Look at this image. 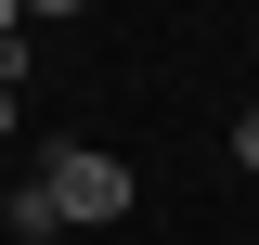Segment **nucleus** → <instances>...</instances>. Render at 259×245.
Instances as JSON below:
<instances>
[{
  "mask_svg": "<svg viewBox=\"0 0 259 245\" xmlns=\"http://www.w3.org/2000/svg\"><path fill=\"white\" fill-rule=\"evenodd\" d=\"M39 181H52V219H78V232H104V219H130V194H143V181L117 168V155H91V142H65L52 168H39Z\"/></svg>",
  "mask_w": 259,
  "mask_h": 245,
  "instance_id": "1",
  "label": "nucleus"
},
{
  "mask_svg": "<svg viewBox=\"0 0 259 245\" xmlns=\"http://www.w3.org/2000/svg\"><path fill=\"white\" fill-rule=\"evenodd\" d=\"M0 219H13L26 245H39V232H65V219H52V181H13V207H0Z\"/></svg>",
  "mask_w": 259,
  "mask_h": 245,
  "instance_id": "2",
  "label": "nucleus"
},
{
  "mask_svg": "<svg viewBox=\"0 0 259 245\" xmlns=\"http://www.w3.org/2000/svg\"><path fill=\"white\" fill-rule=\"evenodd\" d=\"M0 78L26 91V13H13V0H0Z\"/></svg>",
  "mask_w": 259,
  "mask_h": 245,
  "instance_id": "3",
  "label": "nucleus"
},
{
  "mask_svg": "<svg viewBox=\"0 0 259 245\" xmlns=\"http://www.w3.org/2000/svg\"><path fill=\"white\" fill-rule=\"evenodd\" d=\"M233 168H259V103H246V116H233Z\"/></svg>",
  "mask_w": 259,
  "mask_h": 245,
  "instance_id": "4",
  "label": "nucleus"
},
{
  "mask_svg": "<svg viewBox=\"0 0 259 245\" xmlns=\"http://www.w3.org/2000/svg\"><path fill=\"white\" fill-rule=\"evenodd\" d=\"M13 13H26V26H52V13H91V0H13Z\"/></svg>",
  "mask_w": 259,
  "mask_h": 245,
  "instance_id": "5",
  "label": "nucleus"
},
{
  "mask_svg": "<svg viewBox=\"0 0 259 245\" xmlns=\"http://www.w3.org/2000/svg\"><path fill=\"white\" fill-rule=\"evenodd\" d=\"M13 116H26V91H13V78H0V142H13Z\"/></svg>",
  "mask_w": 259,
  "mask_h": 245,
  "instance_id": "6",
  "label": "nucleus"
}]
</instances>
